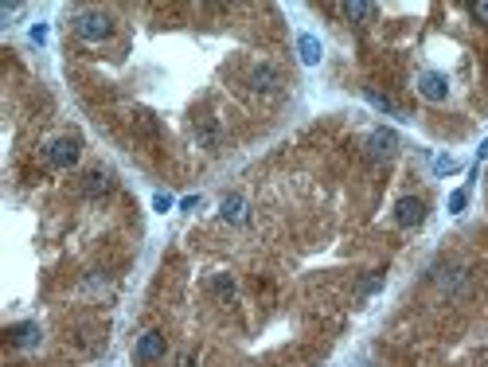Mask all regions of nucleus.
Here are the masks:
<instances>
[{
    "mask_svg": "<svg viewBox=\"0 0 488 367\" xmlns=\"http://www.w3.org/2000/svg\"><path fill=\"white\" fill-rule=\"evenodd\" d=\"M344 16H348V20H367V16H375V4H360V0H352V4H344Z\"/></svg>",
    "mask_w": 488,
    "mask_h": 367,
    "instance_id": "nucleus-13",
    "label": "nucleus"
},
{
    "mask_svg": "<svg viewBox=\"0 0 488 367\" xmlns=\"http://www.w3.org/2000/svg\"><path fill=\"white\" fill-rule=\"evenodd\" d=\"M461 278H465V270H457V266H453V270H445V278H442V286L445 289H453V286H457V281Z\"/></svg>",
    "mask_w": 488,
    "mask_h": 367,
    "instance_id": "nucleus-18",
    "label": "nucleus"
},
{
    "mask_svg": "<svg viewBox=\"0 0 488 367\" xmlns=\"http://www.w3.org/2000/svg\"><path fill=\"white\" fill-rule=\"evenodd\" d=\"M375 289H383V278H367V281H363V289H360V297L375 293Z\"/></svg>",
    "mask_w": 488,
    "mask_h": 367,
    "instance_id": "nucleus-20",
    "label": "nucleus"
},
{
    "mask_svg": "<svg viewBox=\"0 0 488 367\" xmlns=\"http://www.w3.org/2000/svg\"><path fill=\"white\" fill-rule=\"evenodd\" d=\"M363 98H367V102L375 106V110H383V114H391V110H395V106H391V98H387V94H379V90H363Z\"/></svg>",
    "mask_w": 488,
    "mask_h": 367,
    "instance_id": "nucleus-14",
    "label": "nucleus"
},
{
    "mask_svg": "<svg viewBox=\"0 0 488 367\" xmlns=\"http://www.w3.org/2000/svg\"><path fill=\"white\" fill-rule=\"evenodd\" d=\"M465 203H469V191H465V188H457V191H453V196H449V211L457 215V211H461V207H465Z\"/></svg>",
    "mask_w": 488,
    "mask_h": 367,
    "instance_id": "nucleus-17",
    "label": "nucleus"
},
{
    "mask_svg": "<svg viewBox=\"0 0 488 367\" xmlns=\"http://www.w3.org/2000/svg\"><path fill=\"white\" fill-rule=\"evenodd\" d=\"M176 367H195V356L192 352H180L176 356Z\"/></svg>",
    "mask_w": 488,
    "mask_h": 367,
    "instance_id": "nucleus-22",
    "label": "nucleus"
},
{
    "mask_svg": "<svg viewBox=\"0 0 488 367\" xmlns=\"http://www.w3.org/2000/svg\"><path fill=\"white\" fill-rule=\"evenodd\" d=\"M153 207H156V211H168V207H172V196H164V191H161V196H153Z\"/></svg>",
    "mask_w": 488,
    "mask_h": 367,
    "instance_id": "nucleus-21",
    "label": "nucleus"
},
{
    "mask_svg": "<svg viewBox=\"0 0 488 367\" xmlns=\"http://www.w3.org/2000/svg\"><path fill=\"white\" fill-rule=\"evenodd\" d=\"M418 94L426 98V102H445V98H449V82H445V74L426 71L418 79Z\"/></svg>",
    "mask_w": 488,
    "mask_h": 367,
    "instance_id": "nucleus-7",
    "label": "nucleus"
},
{
    "mask_svg": "<svg viewBox=\"0 0 488 367\" xmlns=\"http://www.w3.org/2000/svg\"><path fill=\"white\" fill-rule=\"evenodd\" d=\"M71 28H74V36L86 39V44H102V39H110L113 20L102 12V8H82V12H74Z\"/></svg>",
    "mask_w": 488,
    "mask_h": 367,
    "instance_id": "nucleus-1",
    "label": "nucleus"
},
{
    "mask_svg": "<svg viewBox=\"0 0 488 367\" xmlns=\"http://www.w3.org/2000/svg\"><path fill=\"white\" fill-rule=\"evenodd\" d=\"M395 153H399V133L395 129H375L367 137V156L371 161H391Z\"/></svg>",
    "mask_w": 488,
    "mask_h": 367,
    "instance_id": "nucleus-4",
    "label": "nucleus"
},
{
    "mask_svg": "<svg viewBox=\"0 0 488 367\" xmlns=\"http://www.w3.org/2000/svg\"><path fill=\"white\" fill-rule=\"evenodd\" d=\"M78 153H82V149H78V141H74V137H55L51 145L44 149V161L51 164V169L63 172V169H74V164H78Z\"/></svg>",
    "mask_w": 488,
    "mask_h": 367,
    "instance_id": "nucleus-2",
    "label": "nucleus"
},
{
    "mask_svg": "<svg viewBox=\"0 0 488 367\" xmlns=\"http://www.w3.org/2000/svg\"><path fill=\"white\" fill-rule=\"evenodd\" d=\"M250 90H254V94H278V90H281V71H278V66H270V63H258V66H254V71H250Z\"/></svg>",
    "mask_w": 488,
    "mask_h": 367,
    "instance_id": "nucleus-5",
    "label": "nucleus"
},
{
    "mask_svg": "<svg viewBox=\"0 0 488 367\" xmlns=\"http://www.w3.org/2000/svg\"><path fill=\"white\" fill-rule=\"evenodd\" d=\"M477 161H488V141H484L481 149H477Z\"/></svg>",
    "mask_w": 488,
    "mask_h": 367,
    "instance_id": "nucleus-23",
    "label": "nucleus"
},
{
    "mask_svg": "<svg viewBox=\"0 0 488 367\" xmlns=\"http://www.w3.org/2000/svg\"><path fill=\"white\" fill-rule=\"evenodd\" d=\"M211 289H215V293H223V297H230V293H235V281H230L227 273H219V278L211 281Z\"/></svg>",
    "mask_w": 488,
    "mask_h": 367,
    "instance_id": "nucleus-16",
    "label": "nucleus"
},
{
    "mask_svg": "<svg viewBox=\"0 0 488 367\" xmlns=\"http://www.w3.org/2000/svg\"><path fill=\"white\" fill-rule=\"evenodd\" d=\"M297 51H301V63H305V66H317V63H320V39L305 31V36L297 39Z\"/></svg>",
    "mask_w": 488,
    "mask_h": 367,
    "instance_id": "nucleus-11",
    "label": "nucleus"
},
{
    "mask_svg": "<svg viewBox=\"0 0 488 367\" xmlns=\"http://www.w3.org/2000/svg\"><path fill=\"white\" fill-rule=\"evenodd\" d=\"M473 16H477V20H481L484 28H488V0H477V4H473Z\"/></svg>",
    "mask_w": 488,
    "mask_h": 367,
    "instance_id": "nucleus-19",
    "label": "nucleus"
},
{
    "mask_svg": "<svg viewBox=\"0 0 488 367\" xmlns=\"http://www.w3.org/2000/svg\"><path fill=\"white\" fill-rule=\"evenodd\" d=\"M164 352H168V344H164V332L148 328V332H141V336H137V348H133L137 363H156V360H164Z\"/></svg>",
    "mask_w": 488,
    "mask_h": 367,
    "instance_id": "nucleus-3",
    "label": "nucleus"
},
{
    "mask_svg": "<svg viewBox=\"0 0 488 367\" xmlns=\"http://www.w3.org/2000/svg\"><path fill=\"white\" fill-rule=\"evenodd\" d=\"M223 219H227V223H246V199L243 196L223 199Z\"/></svg>",
    "mask_w": 488,
    "mask_h": 367,
    "instance_id": "nucleus-12",
    "label": "nucleus"
},
{
    "mask_svg": "<svg viewBox=\"0 0 488 367\" xmlns=\"http://www.w3.org/2000/svg\"><path fill=\"white\" fill-rule=\"evenodd\" d=\"M82 191H86L90 199H98V196H106L110 191V176H106L102 169H94V172H86L82 176Z\"/></svg>",
    "mask_w": 488,
    "mask_h": 367,
    "instance_id": "nucleus-10",
    "label": "nucleus"
},
{
    "mask_svg": "<svg viewBox=\"0 0 488 367\" xmlns=\"http://www.w3.org/2000/svg\"><path fill=\"white\" fill-rule=\"evenodd\" d=\"M195 141H200V149H208V153H215V149H219V141H223L219 121H215V118L195 121Z\"/></svg>",
    "mask_w": 488,
    "mask_h": 367,
    "instance_id": "nucleus-8",
    "label": "nucleus"
},
{
    "mask_svg": "<svg viewBox=\"0 0 488 367\" xmlns=\"http://www.w3.org/2000/svg\"><path fill=\"white\" fill-rule=\"evenodd\" d=\"M434 172L437 176H449V172H457V161L453 156H434Z\"/></svg>",
    "mask_w": 488,
    "mask_h": 367,
    "instance_id": "nucleus-15",
    "label": "nucleus"
},
{
    "mask_svg": "<svg viewBox=\"0 0 488 367\" xmlns=\"http://www.w3.org/2000/svg\"><path fill=\"white\" fill-rule=\"evenodd\" d=\"M422 219H426V203L418 196H402L395 203V223L399 227H422Z\"/></svg>",
    "mask_w": 488,
    "mask_h": 367,
    "instance_id": "nucleus-6",
    "label": "nucleus"
},
{
    "mask_svg": "<svg viewBox=\"0 0 488 367\" xmlns=\"http://www.w3.org/2000/svg\"><path fill=\"white\" fill-rule=\"evenodd\" d=\"M8 344L12 348H36L39 344V324L24 321V324H16V328H8Z\"/></svg>",
    "mask_w": 488,
    "mask_h": 367,
    "instance_id": "nucleus-9",
    "label": "nucleus"
}]
</instances>
